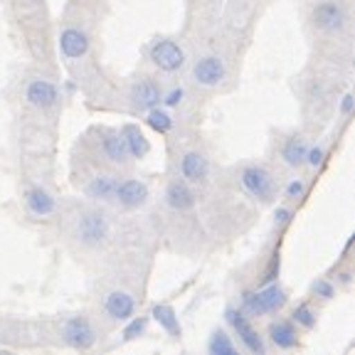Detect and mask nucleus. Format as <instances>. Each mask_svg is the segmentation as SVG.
<instances>
[{"instance_id": "cd10ccee", "label": "nucleus", "mask_w": 355, "mask_h": 355, "mask_svg": "<svg viewBox=\"0 0 355 355\" xmlns=\"http://www.w3.org/2000/svg\"><path fill=\"white\" fill-rule=\"evenodd\" d=\"M311 294L318 296L321 301H331L336 296V284L331 279H316V282L311 284Z\"/></svg>"}, {"instance_id": "f3484780", "label": "nucleus", "mask_w": 355, "mask_h": 355, "mask_svg": "<svg viewBox=\"0 0 355 355\" xmlns=\"http://www.w3.org/2000/svg\"><path fill=\"white\" fill-rule=\"evenodd\" d=\"M25 207H28V212L35 217H50V215H55L57 202L44 188L30 185V188L25 190Z\"/></svg>"}, {"instance_id": "9d476101", "label": "nucleus", "mask_w": 355, "mask_h": 355, "mask_svg": "<svg viewBox=\"0 0 355 355\" xmlns=\"http://www.w3.org/2000/svg\"><path fill=\"white\" fill-rule=\"evenodd\" d=\"M25 101H28L30 106H35V109L47 111V109H52V106H57V101H60V89L52 82H47V79L35 77V79H30L28 87H25Z\"/></svg>"}, {"instance_id": "1a4fd4ad", "label": "nucleus", "mask_w": 355, "mask_h": 355, "mask_svg": "<svg viewBox=\"0 0 355 355\" xmlns=\"http://www.w3.org/2000/svg\"><path fill=\"white\" fill-rule=\"evenodd\" d=\"M148 185L144 180H139V178H123L116 183V190H114V200L126 210H139V207H144L148 202Z\"/></svg>"}, {"instance_id": "dca6fc26", "label": "nucleus", "mask_w": 355, "mask_h": 355, "mask_svg": "<svg viewBox=\"0 0 355 355\" xmlns=\"http://www.w3.org/2000/svg\"><path fill=\"white\" fill-rule=\"evenodd\" d=\"M166 205L171 207L173 212H190L195 207V193L190 188V183L185 180H173L166 188Z\"/></svg>"}, {"instance_id": "7ed1b4c3", "label": "nucleus", "mask_w": 355, "mask_h": 355, "mask_svg": "<svg viewBox=\"0 0 355 355\" xmlns=\"http://www.w3.org/2000/svg\"><path fill=\"white\" fill-rule=\"evenodd\" d=\"M311 22L321 33L338 35L348 25V8H345L343 0H321L311 10Z\"/></svg>"}, {"instance_id": "7c9ffc66", "label": "nucleus", "mask_w": 355, "mask_h": 355, "mask_svg": "<svg viewBox=\"0 0 355 355\" xmlns=\"http://www.w3.org/2000/svg\"><path fill=\"white\" fill-rule=\"evenodd\" d=\"M306 195V183L301 178H294V180H288L286 188H284V198L286 200H301Z\"/></svg>"}, {"instance_id": "72a5a7b5", "label": "nucleus", "mask_w": 355, "mask_h": 355, "mask_svg": "<svg viewBox=\"0 0 355 355\" xmlns=\"http://www.w3.org/2000/svg\"><path fill=\"white\" fill-rule=\"evenodd\" d=\"M336 282H338L340 286H350V284H353V272H350V269H343V272L336 274Z\"/></svg>"}, {"instance_id": "473e14b6", "label": "nucleus", "mask_w": 355, "mask_h": 355, "mask_svg": "<svg viewBox=\"0 0 355 355\" xmlns=\"http://www.w3.org/2000/svg\"><path fill=\"white\" fill-rule=\"evenodd\" d=\"M294 220V210L291 207H277L274 210V222H277V227H288Z\"/></svg>"}, {"instance_id": "9b49d317", "label": "nucleus", "mask_w": 355, "mask_h": 355, "mask_svg": "<svg viewBox=\"0 0 355 355\" xmlns=\"http://www.w3.org/2000/svg\"><path fill=\"white\" fill-rule=\"evenodd\" d=\"M180 178L190 185H202L210 178V161L200 150H185L180 155Z\"/></svg>"}, {"instance_id": "a878e982", "label": "nucleus", "mask_w": 355, "mask_h": 355, "mask_svg": "<svg viewBox=\"0 0 355 355\" xmlns=\"http://www.w3.org/2000/svg\"><path fill=\"white\" fill-rule=\"evenodd\" d=\"M146 328H148V318L146 316H131L123 328V340H136L141 336H146Z\"/></svg>"}, {"instance_id": "bb28decb", "label": "nucleus", "mask_w": 355, "mask_h": 355, "mask_svg": "<svg viewBox=\"0 0 355 355\" xmlns=\"http://www.w3.org/2000/svg\"><path fill=\"white\" fill-rule=\"evenodd\" d=\"M279 272H282V257H279V252H274V254L269 257V261H266L264 272H261V286L277 282Z\"/></svg>"}, {"instance_id": "5701e85b", "label": "nucleus", "mask_w": 355, "mask_h": 355, "mask_svg": "<svg viewBox=\"0 0 355 355\" xmlns=\"http://www.w3.org/2000/svg\"><path fill=\"white\" fill-rule=\"evenodd\" d=\"M207 353L210 355H237V345L232 343V336H230L225 328H217V331L210 333Z\"/></svg>"}, {"instance_id": "f704fd0d", "label": "nucleus", "mask_w": 355, "mask_h": 355, "mask_svg": "<svg viewBox=\"0 0 355 355\" xmlns=\"http://www.w3.org/2000/svg\"><path fill=\"white\" fill-rule=\"evenodd\" d=\"M64 89H67V94H74V84H72V82H67V84H64Z\"/></svg>"}, {"instance_id": "aec40b11", "label": "nucleus", "mask_w": 355, "mask_h": 355, "mask_svg": "<svg viewBox=\"0 0 355 355\" xmlns=\"http://www.w3.org/2000/svg\"><path fill=\"white\" fill-rule=\"evenodd\" d=\"M150 316H153V321L158 323L168 336H173V338H180V336H183L180 318H178L175 309H173L171 304H155L153 309H150Z\"/></svg>"}, {"instance_id": "412c9836", "label": "nucleus", "mask_w": 355, "mask_h": 355, "mask_svg": "<svg viewBox=\"0 0 355 355\" xmlns=\"http://www.w3.org/2000/svg\"><path fill=\"white\" fill-rule=\"evenodd\" d=\"M119 178L111 175V173H101V175H94L87 185V198L99 200V202H106V200H114V190H116Z\"/></svg>"}, {"instance_id": "ddd939ff", "label": "nucleus", "mask_w": 355, "mask_h": 355, "mask_svg": "<svg viewBox=\"0 0 355 355\" xmlns=\"http://www.w3.org/2000/svg\"><path fill=\"white\" fill-rule=\"evenodd\" d=\"M89 44H92V40L82 28L69 25L60 33V52L64 60H82L89 52Z\"/></svg>"}, {"instance_id": "c756f323", "label": "nucleus", "mask_w": 355, "mask_h": 355, "mask_svg": "<svg viewBox=\"0 0 355 355\" xmlns=\"http://www.w3.org/2000/svg\"><path fill=\"white\" fill-rule=\"evenodd\" d=\"M326 163V148L323 146H309V150H306V161L304 166L313 168V171H318V168Z\"/></svg>"}, {"instance_id": "6e6552de", "label": "nucleus", "mask_w": 355, "mask_h": 355, "mask_svg": "<svg viewBox=\"0 0 355 355\" xmlns=\"http://www.w3.org/2000/svg\"><path fill=\"white\" fill-rule=\"evenodd\" d=\"M62 340L74 350H89L96 343V331L87 316H72L62 323Z\"/></svg>"}, {"instance_id": "6ab92c4d", "label": "nucleus", "mask_w": 355, "mask_h": 355, "mask_svg": "<svg viewBox=\"0 0 355 355\" xmlns=\"http://www.w3.org/2000/svg\"><path fill=\"white\" fill-rule=\"evenodd\" d=\"M306 150H309L306 139H304V136H299V133H294V136L284 139L282 148H279V155H282L284 166L301 168V166H304V161H306Z\"/></svg>"}, {"instance_id": "2f4dec72", "label": "nucleus", "mask_w": 355, "mask_h": 355, "mask_svg": "<svg viewBox=\"0 0 355 355\" xmlns=\"http://www.w3.org/2000/svg\"><path fill=\"white\" fill-rule=\"evenodd\" d=\"M338 111H340V116H343V119L353 116V111H355V96H353V92H345V94L340 96Z\"/></svg>"}, {"instance_id": "39448f33", "label": "nucleus", "mask_w": 355, "mask_h": 355, "mask_svg": "<svg viewBox=\"0 0 355 355\" xmlns=\"http://www.w3.org/2000/svg\"><path fill=\"white\" fill-rule=\"evenodd\" d=\"M148 60L155 69H161V72H166V74H175L185 67L188 57H185V50L175 40L161 37L148 47Z\"/></svg>"}, {"instance_id": "4468645a", "label": "nucleus", "mask_w": 355, "mask_h": 355, "mask_svg": "<svg viewBox=\"0 0 355 355\" xmlns=\"http://www.w3.org/2000/svg\"><path fill=\"white\" fill-rule=\"evenodd\" d=\"M104 313L114 321H128L131 316H136V299L128 291L114 288L104 296Z\"/></svg>"}, {"instance_id": "a211bd4d", "label": "nucleus", "mask_w": 355, "mask_h": 355, "mask_svg": "<svg viewBox=\"0 0 355 355\" xmlns=\"http://www.w3.org/2000/svg\"><path fill=\"white\" fill-rule=\"evenodd\" d=\"M101 153H104L106 161L114 163V166H123V163H128V158H131L121 131H106L104 136H101Z\"/></svg>"}, {"instance_id": "f8f14e48", "label": "nucleus", "mask_w": 355, "mask_h": 355, "mask_svg": "<svg viewBox=\"0 0 355 355\" xmlns=\"http://www.w3.org/2000/svg\"><path fill=\"white\" fill-rule=\"evenodd\" d=\"M163 89L148 77H141L131 84V92H128V99H131V106L136 111H150L153 106L161 104Z\"/></svg>"}, {"instance_id": "c85d7f7f", "label": "nucleus", "mask_w": 355, "mask_h": 355, "mask_svg": "<svg viewBox=\"0 0 355 355\" xmlns=\"http://www.w3.org/2000/svg\"><path fill=\"white\" fill-rule=\"evenodd\" d=\"M183 101H185V89H183V87H173V89H168L166 94L161 96L163 109H178V106L183 104Z\"/></svg>"}, {"instance_id": "20e7f679", "label": "nucleus", "mask_w": 355, "mask_h": 355, "mask_svg": "<svg viewBox=\"0 0 355 355\" xmlns=\"http://www.w3.org/2000/svg\"><path fill=\"white\" fill-rule=\"evenodd\" d=\"M109 220L104 212L99 210H84L79 212L77 222H74V237L84 244V247H101L109 239Z\"/></svg>"}, {"instance_id": "0eeeda50", "label": "nucleus", "mask_w": 355, "mask_h": 355, "mask_svg": "<svg viewBox=\"0 0 355 355\" xmlns=\"http://www.w3.org/2000/svg\"><path fill=\"white\" fill-rule=\"evenodd\" d=\"M193 82L202 89H215L225 82L227 77V67L217 55H202L193 62V72H190Z\"/></svg>"}, {"instance_id": "393cba45", "label": "nucleus", "mask_w": 355, "mask_h": 355, "mask_svg": "<svg viewBox=\"0 0 355 355\" xmlns=\"http://www.w3.org/2000/svg\"><path fill=\"white\" fill-rule=\"evenodd\" d=\"M291 321H294V326L304 328V331H313L318 323V313L309 304H299L291 311Z\"/></svg>"}, {"instance_id": "f257e3e1", "label": "nucleus", "mask_w": 355, "mask_h": 355, "mask_svg": "<svg viewBox=\"0 0 355 355\" xmlns=\"http://www.w3.org/2000/svg\"><path fill=\"white\" fill-rule=\"evenodd\" d=\"M286 301H288V294L274 282V284H266V286L242 291V296H239V309L250 318H254V316L259 318V316H266V313H279V311L286 306Z\"/></svg>"}, {"instance_id": "423d86ee", "label": "nucleus", "mask_w": 355, "mask_h": 355, "mask_svg": "<svg viewBox=\"0 0 355 355\" xmlns=\"http://www.w3.org/2000/svg\"><path fill=\"white\" fill-rule=\"evenodd\" d=\"M225 318H227V323L232 326V331L237 333L239 343H242V348L247 350V353H257V355L266 353L264 336L252 326L250 316H247L242 309H232V306H230V309L225 311Z\"/></svg>"}, {"instance_id": "4be33fe9", "label": "nucleus", "mask_w": 355, "mask_h": 355, "mask_svg": "<svg viewBox=\"0 0 355 355\" xmlns=\"http://www.w3.org/2000/svg\"><path fill=\"white\" fill-rule=\"evenodd\" d=\"M121 136H123V141H126V148H128V155H131V158L141 161V158H146V155H148L150 144H148V139H146L144 131H141L139 126L126 123V126L121 128Z\"/></svg>"}, {"instance_id": "f03ea898", "label": "nucleus", "mask_w": 355, "mask_h": 355, "mask_svg": "<svg viewBox=\"0 0 355 355\" xmlns=\"http://www.w3.org/2000/svg\"><path fill=\"white\" fill-rule=\"evenodd\" d=\"M239 185L250 198L259 200V202H272L277 198V180H274L272 171L264 166H257V163H250V166L242 168Z\"/></svg>"}, {"instance_id": "2eb2a0df", "label": "nucleus", "mask_w": 355, "mask_h": 355, "mask_svg": "<svg viewBox=\"0 0 355 355\" xmlns=\"http://www.w3.org/2000/svg\"><path fill=\"white\" fill-rule=\"evenodd\" d=\"M266 338H269V343L279 350L299 348V331H296L294 321H286V318H277V321L269 323Z\"/></svg>"}, {"instance_id": "b1692460", "label": "nucleus", "mask_w": 355, "mask_h": 355, "mask_svg": "<svg viewBox=\"0 0 355 355\" xmlns=\"http://www.w3.org/2000/svg\"><path fill=\"white\" fill-rule=\"evenodd\" d=\"M146 123H148V128H153L155 133L168 136V133H171V128H173V116L168 114V109L153 106L150 111H146Z\"/></svg>"}]
</instances>
